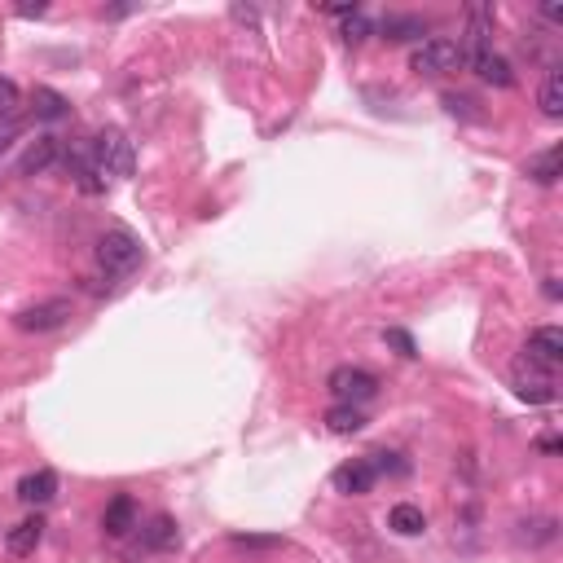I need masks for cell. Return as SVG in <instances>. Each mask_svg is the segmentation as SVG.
<instances>
[{
  "label": "cell",
  "instance_id": "1",
  "mask_svg": "<svg viewBox=\"0 0 563 563\" xmlns=\"http://www.w3.org/2000/svg\"><path fill=\"white\" fill-rule=\"evenodd\" d=\"M141 242L128 234V229H106L102 238H97V264H102L106 273H115V278H128V273L141 269Z\"/></svg>",
  "mask_w": 563,
  "mask_h": 563
},
{
  "label": "cell",
  "instance_id": "2",
  "mask_svg": "<svg viewBox=\"0 0 563 563\" xmlns=\"http://www.w3.org/2000/svg\"><path fill=\"white\" fill-rule=\"evenodd\" d=\"M93 159H97V168H102L106 176H132V168H137V150H132V141L119 128L97 132L93 137Z\"/></svg>",
  "mask_w": 563,
  "mask_h": 563
},
{
  "label": "cell",
  "instance_id": "3",
  "mask_svg": "<svg viewBox=\"0 0 563 563\" xmlns=\"http://www.w3.org/2000/svg\"><path fill=\"white\" fill-rule=\"evenodd\" d=\"M326 388H330V396H335L339 405H366V401L379 396V379H374L370 370H361V366H339V370H330Z\"/></svg>",
  "mask_w": 563,
  "mask_h": 563
},
{
  "label": "cell",
  "instance_id": "4",
  "mask_svg": "<svg viewBox=\"0 0 563 563\" xmlns=\"http://www.w3.org/2000/svg\"><path fill=\"white\" fill-rule=\"evenodd\" d=\"M458 66H462V44L445 40V36L423 40L410 53V71H418V75H445V71H458Z\"/></svg>",
  "mask_w": 563,
  "mask_h": 563
},
{
  "label": "cell",
  "instance_id": "5",
  "mask_svg": "<svg viewBox=\"0 0 563 563\" xmlns=\"http://www.w3.org/2000/svg\"><path fill=\"white\" fill-rule=\"evenodd\" d=\"M62 159H66V172H71V181L80 185L84 194H106V181H110V176L97 168L93 141H75V146H66Z\"/></svg>",
  "mask_w": 563,
  "mask_h": 563
},
{
  "label": "cell",
  "instance_id": "6",
  "mask_svg": "<svg viewBox=\"0 0 563 563\" xmlns=\"http://www.w3.org/2000/svg\"><path fill=\"white\" fill-rule=\"evenodd\" d=\"M71 322V304L66 300H40L31 308H22V313L14 317L18 330H27V335H44V330H58Z\"/></svg>",
  "mask_w": 563,
  "mask_h": 563
},
{
  "label": "cell",
  "instance_id": "7",
  "mask_svg": "<svg viewBox=\"0 0 563 563\" xmlns=\"http://www.w3.org/2000/svg\"><path fill=\"white\" fill-rule=\"evenodd\" d=\"M524 361L528 366H542V370H555L563 361V330L559 326H537L524 344Z\"/></svg>",
  "mask_w": 563,
  "mask_h": 563
},
{
  "label": "cell",
  "instance_id": "8",
  "mask_svg": "<svg viewBox=\"0 0 563 563\" xmlns=\"http://www.w3.org/2000/svg\"><path fill=\"white\" fill-rule=\"evenodd\" d=\"M374 480H379V471L370 467V458H352L344 467H335V476H330V484H335L339 493H348V498H366L374 489Z\"/></svg>",
  "mask_w": 563,
  "mask_h": 563
},
{
  "label": "cell",
  "instance_id": "9",
  "mask_svg": "<svg viewBox=\"0 0 563 563\" xmlns=\"http://www.w3.org/2000/svg\"><path fill=\"white\" fill-rule=\"evenodd\" d=\"M515 392H520V401H528V405H550L555 401V374L524 361L520 374H515Z\"/></svg>",
  "mask_w": 563,
  "mask_h": 563
},
{
  "label": "cell",
  "instance_id": "10",
  "mask_svg": "<svg viewBox=\"0 0 563 563\" xmlns=\"http://www.w3.org/2000/svg\"><path fill=\"white\" fill-rule=\"evenodd\" d=\"M58 159H62V141L58 137H36L27 150H22L18 176H40V172H49Z\"/></svg>",
  "mask_w": 563,
  "mask_h": 563
},
{
  "label": "cell",
  "instance_id": "11",
  "mask_svg": "<svg viewBox=\"0 0 563 563\" xmlns=\"http://www.w3.org/2000/svg\"><path fill=\"white\" fill-rule=\"evenodd\" d=\"M467 66L480 75L484 84H493V88H511L515 84V71H511V62L502 58V53H493V49H480V53H471Z\"/></svg>",
  "mask_w": 563,
  "mask_h": 563
},
{
  "label": "cell",
  "instance_id": "12",
  "mask_svg": "<svg viewBox=\"0 0 563 563\" xmlns=\"http://www.w3.org/2000/svg\"><path fill=\"white\" fill-rule=\"evenodd\" d=\"M44 542V520L40 515H31V520H22V524H14L5 533V550L14 559H27V555H36V546Z\"/></svg>",
  "mask_w": 563,
  "mask_h": 563
},
{
  "label": "cell",
  "instance_id": "13",
  "mask_svg": "<svg viewBox=\"0 0 563 563\" xmlns=\"http://www.w3.org/2000/svg\"><path fill=\"white\" fill-rule=\"evenodd\" d=\"M53 498H58V476H53L49 467H40V471H31V476L18 480V502L44 506V502H53Z\"/></svg>",
  "mask_w": 563,
  "mask_h": 563
},
{
  "label": "cell",
  "instance_id": "14",
  "mask_svg": "<svg viewBox=\"0 0 563 563\" xmlns=\"http://www.w3.org/2000/svg\"><path fill=\"white\" fill-rule=\"evenodd\" d=\"M102 528H106V537H128L132 528H137V502H132L128 493L110 498L106 515H102Z\"/></svg>",
  "mask_w": 563,
  "mask_h": 563
},
{
  "label": "cell",
  "instance_id": "15",
  "mask_svg": "<svg viewBox=\"0 0 563 563\" xmlns=\"http://www.w3.org/2000/svg\"><path fill=\"white\" fill-rule=\"evenodd\" d=\"M141 546L146 550H176L181 546V528H176L172 515H154V520L141 528Z\"/></svg>",
  "mask_w": 563,
  "mask_h": 563
},
{
  "label": "cell",
  "instance_id": "16",
  "mask_svg": "<svg viewBox=\"0 0 563 563\" xmlns=\"http://www.w3.org/2000/svg\"><path fill=\"white\" fill-rule=\"evenodd\" d=\"M388 528H392V533H401V537H418V533L427 528L423 506H414V502H396L392 511H388Z\"/></svg>",
  "mask_w": 563,
  "mask_h": 563
},
{
  "label": "cell",
  "instance_id": "17",
  "mask_svg": "<svg viewBox=\"0 0 563 563\" xmlns=\"http://www.w3.org/2000/svg\"><path fill=\"white\" fill-rule=\"evenodd\" d=\"M423 31H427V22L414 18V14H388V18H383V40H392V44L418 40Z\"/></svg>",
  "mask_w": 563,
  "mask_h": 563
},
{
  "label": "cell",
  "instance_id": "18",
  "mask_svg": "<svg viewBox=\"0 0 563 563\" xmlns=\"http://www.w3.org/2000/svg\"><path fill=\"white\" fill-rule=\"evenodd\" d=\"M559 163H563V150H559V146H550V150H542V154H533L524 172L533 176L537 185H555V181H559Z\"/></svg>",
  "mask_w": 563,
  "mask_h": 563
},
{
  "label": "cell",
  "instance_id": "19",
  "mask_svg": "<svg viewBox=\"0 0 563 563\" xmlns=\"http://www.w3.org/2000/svg\"><path fill=\"white\" fill-rule=\"evenodd\" d=\"M326 427L335 436H352L366 427V414H361V405H335V410L326 414Z\"/></svg>",
  "mask_w": 563,
  "mask_h": 563
},
{
  "label": "cell",
  "instance_id": "20",
  "mask_svg": "<svg viewBox=\"0 0 563 563\" xmlns=\"http://www.w3.org/2000/svg\"><path fill=\"white\" fill-rule=\"evenodd\" d=\"M71 115V102L58 93V88H36V119H66Z\"/></svg>",
  "mask_w": 563,
  "mask_h": 563
},
{
  "label": "cell",
  "instance_id": "21",
  "mask_svg": "<svg viewBox=\"0 0 563 563\" xmlns=\"http://www.w3.org/2000/svg\"><path fill=\"white\" fill-rule=\"evenodd\" d=\"M537 102H542V115H546V119H559V115H563V75H559V71L546 75L542 97H537Z\"/></svg>",
  "mask_w": 563,
  "mask_h": 563
},
{
  "label": "cell",
  "instance_id": "22",
  "mask_svg": "<svg viewBox=\"0 0 563 563\" xmlns=\"http://www.w3.org/2000/svg\"><path fill=\"white\" fill-rule=\"evenodd\" d=\"M229 546H234V550H251V555H264V550H282L286 542H282V537H260V533H234V537H229Z\"/></svg>",
  "mask_w": 563,
  "mask_h": 563
},
{
  "label": "cell",
  "instance_id": "23",
  "mask_svg": "<svg viewBox=\"0 0 563 563\" xmlns=\"http://www.w3.org/2000/svg\"><path fill=\"white\" fill-rule=\"evenodd\" d=\"M520 528H524L520 542H533V546L555 542V520H528V524H520Z\"/></svg>",
  "mask_w": 563,
  "mask_h": 563
},
{
  "label": "cell",
  "instance_id": "24",
  "mask_svg": "<svg viewBox=\"0 0 563 563\" xmlns=\"http://www.w3.org/2000/svg\"><path fill=\"white\" fill-rule=\"evenodd\" d=\"M18 106H22V93H18V84H14V80H5V75H0V119H14V115H18Z\"/></svg>",
  "mask_w": 563,
  "mask_h": 563
},
{
  "label": "cell",
  "instance_id": "25",
  "mask_svg": "<svg viewBox=\"0 0 563 563\" xmlns=\"http://www.w3.org/2000/svg\"><path fill=\"white\" fill-rule=\"evenodd\" d=\"M370 31H374V27H370V18H366V14H348V18H344V31H339V36H344L348 44H361V40L370 36Z\"/></svg>",
  "mask_w": 563,
  "mask_h": 563
},
{
  "label": "cell",
  "instance_id": "26",
  "mask_svg": "<svg viewBox=\"0 0 563 563\" xmlns=\"http://www.w3.org/2000/svg\"><path fill=\"white\" fill-rule=\"evenodd\" d=\"M370 467L374 471H392V476H405L410 462H401V454H370Z\"/></svg>",
  "mask_w": 563,
  "mask_h": 563
},
{
  "label": "cell",
  "instance_id": "27",
  "mask_svg": "<svg viewBox=\"0 0 563 563\" xmlns=\"http://www.w3.org/2000/svg\"><path fill=\"white\" fill-rule=\"evenodd\" d=\"M388 344L401 352V357H418V348H414V339L405 335V330H388Z\"/></svg>",
  "mask_w": 563,
  "mask_h": 563
},
{
  "label": "cell",
  "instance_id": "28",
  "mask_svg": "<svg viewBox=\"0 0 563 563\" xmlns=\"http://www.w3.org/2000/svg\"><path fill=\"white\" fill-rule=\"evenodd\" d=\"M18 128H22V124H18V119H0V150H5V146H9V141H14V137H18Z\"/></svg>",
  "mask_w": 563,
  "mask_h": 563
},
{
  "label": "cell",
  "instance_id": "29",
  "mask_svg": "<svg viewBox=\"0 0 563 563\" xmlns=\"http://www.w3.org/2000/svg\"><path fill=\"white\" fill-rule=\"evenodd\" d=\"M18 14H22V18H40V14H49V5H44V0H36V5H31V0H22Z\"/></svg>",
  "mask_w": 563,
  "mask_h": 563
},
{
  "label": "cell",
  "instance_id": "30",
  "mask_svg": "<svg viewBox=\"0 0 563 563\" xmlns=\"http://www.w3.org/2000/svg\"><path fill=\"white\" fill-rule=\"evenodd\" d=\"M537 449H542V454H559V440L555 436H542V440H537Z\"/></svg>",
  "mask_w": 563,
  "mask_h": 563
},
{
  "label": "cell",
  "instance_id": "31",
  "mask_svg": "<svg viewBox=\"0 0 563 563\" xmlns=\"http://www.w3.org/2000/svg\"><path fill=\"white\" fill-rule=\"evenodd\" d=\"M542 18H550V22H563V5H546V9H542Z\"/></svg>",
  "mask_w": 563,
  "mask_h": 563
}]
</instances>
